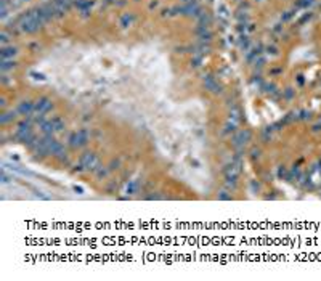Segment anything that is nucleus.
Returning a JSON list of instances; mask_svg holds the SVG:
<instances>
[{"instance_id":"nucleus-1","label":"nucleus","mask_w":321,"mask_h":281,"mask_svg":"<svg viewBox=\"0 0 321 281\" xmlns=\"http://www.w3.org/2000/svg\"><path fill=\"white\" fill-rule=\"evenodd\" d=\"M50 108H52V103L47 100V98H42V100L37 103V106H36V109L39 112H45V111H48Z\"/></svg>"},{"instance_id":"nucleus-2","label":"nucleus","mask_w":321,"mask_h":281,"mask_svg":"<svg viewBox=\"0 0 321 281\" xmlns=\"http://www.w3.org/2000/svg\"><path fill=\"white\" fill-rule=\"evenodd\" d=\"M19 111H21L23 114H27V112H31V111H32V103H29V101L26 103V101H24L21 106H19Z\"/></svg>"}]
</instances>
